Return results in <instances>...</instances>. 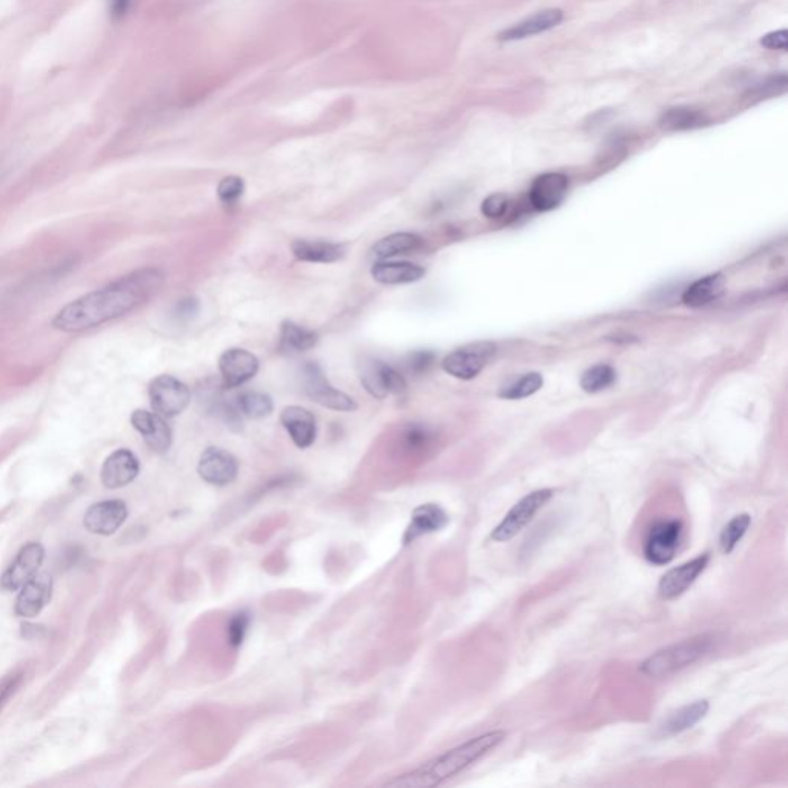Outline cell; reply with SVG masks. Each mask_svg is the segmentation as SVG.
Wrapping results in <instances>:
<instances>
[{
    "instance_id": "3957f363",
    "label": "cell",
    "mask_w": 788,
    "mask_h": 788,
    "mask_svg": "<svg viewBox=\"0 0 788 788\" xmlns=\"http://www.w3.org/2000/svg\"><path fill=\"white\" fill-rule=\"evenodd\" d=\"M720 642L716 633H702L664 647L639 664V672L650 679H666L709 657Z\"/></svg>"
},
{
    "instance_id": "cb8c5ba5",
    "label": "cell",
    "mask_w": 788,
    "mask_h": 788,
    "mask_svg": "<svg viewBox=\"0 0 788 788\" xmlns=\"http://www.w3.org/2000/svg\"><path fill=\"white\" fill-rule=\"evenodd\" d=\"M293 254L297 260L312 262V264H333L342 259L345 249L342 245L323 242V240H296L291 245Z\"/></svg>"
},
{
    "instance_id": "44dd1931",
    "label": "cell",
    "mask_w": 788,
    "mask_h": 788,
    "mask_svg": "<svg viewBox=\"0 0 788 788\" xmlns=\"http://www.w3.org/2000/svg\"><path fill=\"white\" fill-rule=\"evenodd\" d=\"M281 422L290 434L291 440L299 448H308L318 436L316 418L305 408L291 405L282 410Z\"/></svg>"
},
{
    "instance_id": "ac0fdd59",
    "label": "cell",
    "mask_w": 788,
    "mask_h": 788,
    "mask_svg": "<svg viewBox=\"0 0 788 788\" xmlns=\"http://www.w3.org/2000/svg\"><path fill=\"white\" fill-rule=\"evenodd\" d=\"M131 423L142 436L145 444L156 453H167L171 447L173 434L168 423L158 413L147 410H136L131 414Z\"/></svg>"
},
{
    "instance_id": "d6a6232c",
    "label": "cell",
    "mask_w": 788,
    "mask_h": 788,
    "mask_svg": "<svg viewBox=\"0 0 788 788\" xmlns=\"http://www.w3.org/2000/svg\"><path fill=\"white\" fill-rule=\"evenodd\" d=\"M434 439L433 430L423 423H408L403 429V447L408 451H421L427 448Z\"/></svg>"
},
{
    "instance_id": "d4e9b609",
    "label": "cell",
    "mask_w": 788,
    "mask_h": 788,
    "mask_svg": "<svg viewBox=\"0 0 788 788\" xmlns=\"http://www.w3.org/2000/svg\"><path fill=\"white\" fill-rule=\"evenodd\" d=\"M725 290V277L720 273L705 276L684 291L683 302L692 308H701L718 301Z\"/></svg>"
},
{
    "instance_id": "8fae6325",
    "label": "cell",
    "mask_w": 788,
    "mask_h": 788,
    "mask_svg": "<svg viewBox=\"0 0 788 788\" xmlns=\"http://www.w3.org/2000/svg\"><path fill=\"white\" fill-rule=\"evenodd\" d=\"M45 550L39 542H32L25 545L14 562L11 564L6 572L0 577V587L8 592L21 590L32 576L38 575V570L42 566Z\"/></svg>"
},
{
    "instance_id": "2e32d148",
    "label": "cell",
    "mask_w": 788,
    "mask_h": 788,
    "mask_svg": "<svg viewBox=\"0 0 788 788\" xmlns=\"http://www.w3.org/2000/svg\"><path fill=\"white\" fill-rule=\"evenodd\" d=\"M568 177L561 173H545L536 177L530 188V204L538 212H550L566 199Z\"/></svg>"
},
{
    "instance_id": "836d02e7",
    "label": "cell",
    "mask_w": 788,
    "mask_h": 788,
    "mask_svg": "<svg viewBox=\"0 0 788 788\" xmlns=\"http://www.w3.org/2000/svg\"><path fill=\"white\" fill-rule=\"evenodd\" d=\"M245 184L239 176H227L217 186V197L225 205H234L236 202L244 196Z\"/></svg>"
},
{
    "instance_id": "8992f818",
    "label": "cell",
    "mask_w": 788,
    "mask_h": 788,
    "mask_svg": "<svg viewBox=\"0 0 788 788\" xmlns=\"http://www.w3.org/2000/svg\"><path fill=\"white\" fill-rule=\"evenodd\" d=\"M359 379L362 386L375 399H385L388 394L403 396L407 392V381L399 371L375 358L360 360Z\"/></svg>"
},
{
    "instance_id": "d590c367",
    "label": "cell",
    "mask_w": 788,
    "mask_h": 788,
    "mask_svg": "<svg viewBox=\"0 0 788 788\" xmlns=\"http://www.w3.org/2000/svg\"><path fill=\"white\" fill-rule=\"evenodd\" d=\"M508 208V197L503 193H494V195H490V196L485 199V201L482 202V213H484V216L490 217V219H499V217H503L505 213H507Z\"/></svg>"
},
{
    "instance_id": "9c48e42d",
    "label": "cell",
    "mask_w": 788,
    "mask_h": 788,
    "mask_svg": "<svg viewBox=\"0 0 788 788\" xmlns=\"http://www.w3.org/2000/svg\"><path fill=\"white\" fill-rule=\"evenodd\" d=\"M149 401L154 413L162 418H175L182 413L190 403L188 386L176 379L175 376H158L151 381L149 388Z\"/></svg>"
},
{
    "instance_id": "f546056e",
    "label": "cell",
    "mask_w": 788,
    "mask_h": 788,
    "mask_svg": "<svg viewBox=\"0 0 788 788\" xmlns=\"http://www.w3.org/2000/svg\"><path fill=\"white\" fill-rule=\"evenodd\" d=\"M238 408L240 413L251 419H262L270 416L273 412V401L264 393L247 392L238 399Z\"/></svg>"
},
{
    "instance_id": "e0dca14e",
    "label": "cell",
    "mask_w": 788,
    "mask_h": 788,
    "mask_svg": "<svg viewBox=\"0 0 788 788\" xmlns=\"http://www.w3.org/2000/svg\"><path fill=\"white\" fill-rule=\"evenodd\" d=\"M139 470L140 466L134 453L127 448H121L108 456L104 462L101 471L102 484L112 490L125 487L138 477Z\"/></svg>"
},
{
    "instance_id": "e575fe53",
    "label": "cell",
    "mask_w": 788,
    "mask_h": 788,
    "mask_svg": "<svg viewBox=\"0 0 788 788\" xmlns=\"http://www.w3.org/2000/svg\"><path fill=\"white\" fill-rule=\"evenodd\" d=\"M249 624H251V616L247 611H239L233 614L231 620L227 625V636L230 646L233 648L244 644L245 636L249 633Z\"/></svg>"
},
{
    "instance_id": "b9f144b4",
    "label": "cell",
    "mask_w": 788,
    "mask_h": 788,
    "mask_svg": "<svg viewBox=\"0 0 788 788\" xmlns=\"http://www.w3.org/2000/svg\"><path fill=\"white\" fill-rule=\"evenodd\" d=\"M131 0H112L113 16L122 17L127 14Z\"/></svg>"
},
{
    "instance_id": "74e56055",
    "label": "cell",
    "mask_w": 788,
    "mask_h": 788,
    "mask_svg": "<svg viewBox=\"0 0 788 788\" xmlns=\"http://www.w3.org/2000/svg\"><path fill=\"white\" fill-rule=\"evenodd\" d=\"M785 88H787V76L783 73V75L773 76L764 84L756 86L753 90V95H756L757 99H764V97H770V95H781L785 91Z\"/></svg>"
},
{
    "instance_id": "60d3db41",
    "label": "cell",
    "mask_w": 788,
    "mask_h": 788,
    "mask_svg": "<svg viewBox=\"0 0 788 788\" xmlns=\"http://www.w3.org/2000/svg\"><path fill=\"white\" fill-rule=\"evenodd\" d=\"M197 312H199V301L195 297H186L184 301H180L176 307L177 318L184 319V321L196 318Z\"/></svg>"
},
{
    "instance_id": "ffe728a7",
    "label": "cell",
    "mask_w": 788,
    "mask_h": 788,
    "mask_svg": "<svg viewBox=\"0 0 788 788\" xmlns=\"http://www.w3.org/2000/svg\"><path fill=\"white\" fill-rule=\"evenodd\" d=\"M564 21V11L559 8L539 11L533 16L527 17L524 21L514 23L512 27L499 32L498 41L501 42H514L522 39L531 38L540 32H548L557 27Z\"/></svg>"
},
{
    "instance_id": "603a6c76",
    "label": "cell",
    "mask_w": 788,
    "mask_h": 788,
    "mask_svg": "<svg viewBox=\"0 0 788 788\" xmlns=\"http://www.w3.org/2000/svg\"><path fill=\"white\" fill-rule=\"evenodd\" d=\"M371 276L376 282L385 285L397 284H413L422 279L425 268L410 262H376L371 268Z\"/></svg>"
},
{
    "instance_id": "4fadbf2b",
    "label": "cell",
    "mask_w": 788,
    "mask_h": 788,
    "mask_svg": "<svg viewBox=\"0 0 788 788\" xmlns=\"http://www.w3.org/2000/svg\"><path fill=\"white\" fill-rule=\"evenodd\" d=\"M127 503L119 499L91 505L84 516V527L95 535L110 536L127 521Z\"/></svg>"
},
{
    "instance_id": "52a82bcc",
    "label": "cell",
    "mask_w": 788,
    "mask_h": 788,
    "mask_svg": "<svg viewBox=\"0 0 788 788\" xmlns=\"http://www.w3.org/2000/svg\"><path fill=\"white\" fill-rule=\"evenodd\" d=\"M302 382L307 396L322 407L336 412H355L358 408L355 399L336 390L314 362H308L302 368Z\"/></svg>"
},
{
    "instance_id": "8d00e7d4",
    "label": "cell",
    "mask_w": 788,
    "mask_h": 788,
    "mask_svg": "<svg viewBox=\"0 0 788 788\" xmlns=\"http://www.w3.org/2000/svg\"><path fill=\"white\" fill-rule=\"evenodd\" d=\"M433 362L434 353H431L429 349H421V351H414V353L408 356L407 360H405V367L413 375H422V373L429 370L430 367L433 366Z\"/></svg>"
},
{
    "instance_id": "6da1fadb",
    "label": "cell",
    "mask_w": 788,
    "mask_h": 788,
    "mask_svg": "<svg viewBox=\"0 0 788 788\" xmlns=\"http://www.w3.org/2000/svg\"><path fill=\"white\" fill-rule=\"evenodd\" d=\"M164 273L154 267L131 271L99 290L69 302L54 316L51 325L64 333H79L101 327L149 302L164 285Z\"/></svg>"
},
{
    "instance_id": "5b68a950",
    "label": "cell",
    "mask_w": 788,
    "mask_h": 788,
    "mask_svg": "<svg viewBox=\"0 0 788 788\" xmlns=\"http://www.w3.org/2000/svg\"><path fill=\"white\" fill-rule=\"evenodd\" d=\"M553 496L555 492L551 488H540L529 493L508 510L503 521L493 529L490 539L498 544L513 539L514 536H518L533 521L536 514L539 513Z\"/></svg>"
},
{
    "instance_id": "83f0119b",
    "label": "cell",
    "mask_w": 788,
    "mask_h": 788,
    "mask_svg": "<svg viewBox=\"0 0 788 788\" xmlns=\"http://www.w3.org/2000/svg\"><path fill=\"white\" fill-rule=\"evenodd\" d=\"M318 344V334L312 330L285 321L281 329V349L288 353H302Z\"/></svg>"
},
{
    "instance_id": "484cf974",
    "label": "cell",
    "mask_w": 788,
    "mask_h": 788,
    "mask_svg": "<svg viewBox=\"0 0 788 788\" xmlns=\"http://www.w3.org/2000/svg\"><path fill=\"white\" fill-rule=\"evenodd\" d=\"M659 123L668 131H688L709 125L710 117L694 106H673L662 113Z\"/></svg>"
},
{
    "instance_id": "277c9868",
    "label": "cell",
    "mask_w": 788,
    "mask_h": 788,
    "mask_svg": "<svg viewBox=\"0 0 788 788\" xmlns=\"http://www.w3.org/2000/svg\"><path fill=\"white\" fill-rule=\"evenodd\" d=\"M684 524L681 519H657L647 530L642 555L650 566H664L676 557L683 542Z\"/></svg>"
},
{
    "instance_id": "7c38bea8",
    "label": "cell",
    "mask_w": 788,
    "mask_h": 788,
    "mask_svg": "<svg viewBox=\"0 0 788 788\" xmlns=\"http://www.w3.org/2000/svg\"><path fill=\"white\" fill-rule=\"evenodd\" d=\"M197 473L207 484H212L214 487H225L238 477V460L222 448L208 447L201 455Z\"/></svg>"
},
{
    "instance_id": "9a60e30c",
    "label": "cell",
    "mask_w": 788,
    "mask_h": 788,
    "mask_svg": "<svg viewBox=\"0 0 788 788\" xmlns=\"http://www.w3.org/2000/svg\"><path fill=\"white\" fill-rule=\"evenodd\" d=\"M51 594H53V577L48 573H38L21 588L14 611L19 618H27V620L36 618L51 601Z\"/></svg>"
},
{
    "instance_id": "f35d334b",
    "label": "cell",
    "mask_w": 788,
    "mask_h": 788,
    "mask_svg": "<svg viewBox=\"0 0 788 788\" xmlns=\"http://www.w3.org/2000/svg\"><path fill=\"white\" fill-rule=\"evenodd\" d=\"M22 681H23L22 673H11L0 681V711L10 701L11 696L16 693L17 688L21 687Z\"/></svg>"
},
{
    "instance_id": "4dcf8cb0",
    "label": "cell",
    "mask_w": 788,
    "mask_h": 788,
    "mask_svg": "<svg viewBox=\"0 0 788 788\" xmlns=\"http://www.w3.org/2000/svg\"><path fill=\"white\" fill-rule=\"evenodd\" d=\"M616 379V373L610 366H594L588 368L581 377V386L584 392L598 393L609 388Z\"/></svg>"
},
{
    "instance_id": "1f68e13d",
    "label": "cell",
    "mask_w": 788,
    "mask_h": 788,
    "mask_svg": "<svg viewBox=\"0 0 788 788\" xmlns=\"http://www.w3.org/2000/svg\"><path fill=\"white\" fill-rule=\"evenodd\" d=\"M542 385H544V379L539 373H529L503 390L501 396L505 397V399H524V397L531 396L536 392H539Z\"/></svg>"
},
{
    "instance_id": "7a4b0ae2",
    "label": "cell",
    "mask_w": 788,
    "mask_h": 788,
    "mask_svg": "<svg viewBox=\"0 0 788 788\" xmlns=\"http://www.w3.org/2000/svg\"><path fill=\"white\" fill-rule=\"evenodd\" d=\"M505 739V731L493 730L484 735L473 738L470 741L464 742L460 746L445 751L444 755L434 757L431 761L425 762L421 767L413 772L397 776L385 787L394 788H423L436 787L445 783L447 779L453 778L466 768L473 765L481 757L494 750L501 742Z\"/></svg>"
},
{
    "instance_id": "4316f807",
    "label": "cell",
    "mask_w": 788,
    "mask_h": 788,
    "mask_svg": "<svg viewBox=\"0 0 788 788\" xmlns=\"http://www.w3.org/2000/svg\"><path fill=\"white\" fill-rule=\"evenodd\" d=\"M423 240L421 236L413 233H394L381 239L377 244L373 245L371 256L376 259H388L397 254H407L422 247Z\"/></svg>"
},
{
    "instance_id": "ba28073f",
    "label": "cell",
    "mask_w": 788,
    "mask_h": 788,
    "mask_svg": "<svg viewBox=\"0 0 788 788\" xmlns=\"http://www.w3.org/2000/svg\"><path fill=\"white\" fill-rule=\"evenodd\" d=\"M496 353L493 342H473L451 351L442 362V368L462 381L475 379Z\"/></svg>"
},
{
    "instance_id": "30bf717a",
    "label": "cell",
    "mask_w": 788,
    "mask_h": 788,
    "mask_svg": "<svg viewBox=\"0 0 788 788\" xmlns=\"http://www.w3.org/2000/svg\"><path fill=\"white\" fill-rule=\"evenodd\" d=\"M709 553L696 556L692 561L684 562L681 566H675L672 570L661 577L657 584V593L664 601H673L681 598L688 588L698 581V577L705 572L709 566Z\"/></svg>"
},
{
    "instance_id": "7402d4cb",
    "label": "cell",
    "mask_w": 788,
    "mask_h": 788,
    "mask_svg": "<svg viewBox=\"0 0 788 788\" xmlns=\"http://www.w3.org/2000/svg\"><path fill=\"white\" fill-rule=\"evenodd\" d=\"M710 704L707 699H699L692 704L684 705L666 716L659 725V735L664 738L681 735L684 731L693 729L709 713Z\"/></svg>"
},
{
    "instance_id": "5bb4252c",
    "label": "cell",
    "mask_w": 788,
    "mask_h": 788,
    "mask_svg": "<svg viewBox=\"0 0 788 788\" xmlns=\"http://www.w3.org/2000/svg\"><path fill=\"white\" fill-rule=\"evenodd\" d=\"M219 371L227 388L244 385L259 371V360L249 349H230L219 358Z\"/></svg>"
},
{
    "instance_id": "d6986e66",
    "label": "cell",
    "mask_w": 788,
    "mask_h": 788,
    "mask_svg": "<svg viewBox=\"0 0 788 788\" xmlns=\"http://www.w3.org/2000/svg\"><path fill=\"white\" fill-rule=\"evenodd\" d=\"M450 522V516L438 503H422L414 508L412 521L405 530L403 544H412L425 535L444 530Z\"/></svg>"
},
{
    "instance_id": "f1b7e54d",
    "label": "cell",
    "mask_w": 788,
    "mask_h": 788,
    "mask_svg": "<svg viewBox=\"0 0 788 788\" xmlns=\"http://www.w3.org/2000/svg\"><path fill=\"white\" fill-rule=\"evenodd\" d=\"M750 525L751 516L748 513L738 514L724 525L720 535V547L724 555H730L735 551L738 544L746 536L747 530L750 529Z\"/></svg>"
},
{
    "instance_id": "ab89813d",
    "label": "cell",
    "mask_w": 788,
    "mask_h": 788,
    "mask_svg": "<svg viewBox=\"0 0 788 788\" xmlns=\"http://www.w3.org/2000/svg\"><path fill=\"white\" fill-rule=\"evenodd\" d=\"M762 47L773 50V51H785L787 50V32L779 30V32H768L761 39Z\"/></svg>"
}]
</instances>
